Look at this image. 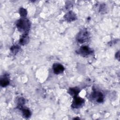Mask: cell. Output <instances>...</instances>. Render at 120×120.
Listing matches in <instances>:
<instances>
[{
  "label": "cell",
  "mask_w": 120,
  "mask_h": 120,
  "mask_svg": "<svg viewBox=\"0 0 120 120\" xmlns=\"http://www.w3.org/2000/svg\"><path fill=\"white\" fill-rule=\"evenodd\" d=\"M19 14L21 15V16L22 17H25L27 14V12L26 9L23 8H20L19 9Z\"/></svg>",
  "instance_id": "13"
},
{
  "label": "cell",
  "mask_w": 120,
  "mask_h": 120,
  "mask_svg": "<svg viewBox=\"0 0 120 120\" xmlns=\"http://www.w3.org/2000/svg\"><path fill=\"white\" fill-rule=\"evenodd\" d=\"M19 108L21 111L22 114L24 117H25V118H29L30 117L31 112L28 108L24 106H22L21 107H19Z\"/></svg>",
  "instance_id": "8"
},
{
  "label": "cell",
  "mask_w": 120,
  "mask_h": 120,
  "mask_svg": "<svg viewBox=\"0 0 120 120\" xmlns=\"http://www.w3.org/2000/svg\"><path fill=\"white\" fill-rule=\"evenodd\" d=\"M117 54H118V55L116 54V58H117V57H118V58H117V59L119 60V52H117Z\"/></svg>",
  "instance_id": "15"
},
{
  "label": "cell",
  "mask_w": 120,
  "mask_h": 120,
  "mask_svg": "<svg viewBox=\"0 0 120 120\" xmlns=\"http://www.w3.org/2000/svg\"><path fill=\"white\" fill-rule=\"evenodd\" d=\"M16 25L20 31L23 34H28L30 27V22L27 18L22 17L17 21Z\"/></svg>",
  "instance_id": "1"
},
{
  "label": "cell",
  "mask_w": 120,
  "mask_h": 120,
  "mask_svg": "<svg viewBox=\"0 0 120 120\" xmlns=\"http://www.w3.org/2000/svg\"><path fill=\"white\" fill-rule=\"evenodd\" d=\"M65 19L68 22H71L75 20L77 18L76 16L73 11H70L68 12L65 15H64Z\"/></svg>",
  "instance_id": "7"
},
{
  "label": "cell",
  "mask_w": 120,
  "mask_h": 120,
  "mask_svg": "<svg viewBox=\"0 0 120 120\" xmlns=\"http://www.w3.org/2000/svg\"><path fill=\"white\" fill-rule=\"evenodd\" d=\"M25 104V100L23 98H20L17 100V105L18 107H21L23 106Z\"/></svg>",
  "instance_id": "12"
},
{
  "label": "cell",
  "mask_w": 120,
  "mask_h": 120,
  "mask_svg": "<svg viewBox=\"0 0 120 120\" xmlns=\"http://www.w3.org/2000/svg\"><path fill=\"white\" fill-rule=\"evenodd\" d=\"M19 49H20V46L17 45H13L11 47V52H12V53L15 54L17 53L19 51Z\"/></svg>",
  "instance_id": "14"
},
{
  "label": "cell",
  "mask_w": 120,
  "mask_h": 120,
  "mask_svg": "<svg viewBox=\"0 0 120 120\" xmlns=\"http://www.w3.org/2000/svg\"><path fill=\"white\" fill-rule=\"evenodd\" d=\"M29 41V38L28 34H23L19 40V44L21 45H25L27 44Z\"/></svg>",
  "instance_id": "10"
},
{
  "label": "cell",
  "mask_w": 120,
  "mask_h": 120,
  "mask_svg": "<svg viewBox=\"0 0 120 120\" xmlns=\"http://www.w3.org/2000/svg\"><path fill=\"white\" fill-rule=\"evenodd\" d=\"M77 53L82 56H87L93 52V51L88 46L84 45L81 46L77 51Z\"/></svg>",
  "instance_id": "5"
},
{
  "label": "cell",
  "mask_w": 120,
  "mask_h": 120,
  "mask_svg": "<svg viewBox=\"0 0 120 120\" xmlns=\"http://www.w3.org/2000/svg\"><path fill=\"white\" fill-rule=\"evenodd\" d=\"M84 103V100L82 98L77 96L74 97L71 106L73 108L77 109L82 107Z\"/></svg>",
  "instance_id": "3"
},
{
  "label": "cell",
  "mask_w": 120,
  "mask_h": 120,
  "mask_svg": "<svg viewBox=\"0 0 120 120\" xmlns=\"http://www.w3.org/2000/svg\"><path fill=\"white\" fill-rule=\"evenodd\" d=\"M90 38V34L86 29L81 30L77 34L76 39L80 43H83L87 42Z\"/></svg>",
  "instance_id": "2"
},
{
  "label": "cell",
  "mask_w": 120,
  "mask_h": 120,
  "mask_svg": "<svg viewBox=\"0 0 120 120\" xmlns=\"http://www.w3.org/2000/svg\"><path fill=\"white\" fill-rule=\"evenodd\" d=\"M52 70L55 74H61L64 70V67L61 64L55 63L52 66Z\"/></svg>",
  "instance_id": "6"
},
{
  "label": "cell",
  "mask_w": 120,
  "mask_h": 120,
  "mask_svg": "<svg viewBox=\"0 0 120 120\" xmlns=\"http://www.w3.org/2000/svg\"><path fill=\"white\" fill-rule=\"evenodd\" d=\"M91 98L95 100L97 103H102L104 101V95L103 93L100 91H94L90 95Z\"/></svg>",
  "instance_id": "4"
},
{
  "label": "cell",
  "mask_w": 120,
  "mask_h": 120,
  "mask_svg": "<svg viewBox=\"0 0 120 120\" xmlns=\"http://www.w3.org/2000/svg\"><path fill=\"white\" fill-rule=\"evenodd\" d=\"M0 85L3 87H6L9 83V79L8 75H4V76L0 79Z\"/></svg>",
  "instance_id": "9"
},
{
  "label": "cell",
  "mask_w": 120,
  "mask_h": 120,
  "mask_svg": "<svg viewBox=\"0 0 120 120\" xmlns=\"http://www.w3.org/2000/svg\"><path fill=\"white\" fill-rule=\"evenodd\" d=\"M80 92V90L77 87H74L70 88L68 90V93L72 96L75 97L78 95Z\"/></svg>",
  "instance_id": "11"
}]
</instances>
